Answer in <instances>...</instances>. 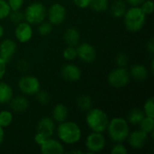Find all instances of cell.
<instances>
[{
	"label": "cell",
	"mask_w": 154,
	"mask_h": 154,
	"mask_svg": "<svg viewBox=\"0 0 154 154\" xmlns=\"http://www.w3.org/2000/svg\"><path fill=\"white\" fill-rule=\"evenodd\" d=\"M47 14V9L45 5L41 2H33L30 4L24 11V20L31 25L39 24L44 21Z\"/></svg>",
	"instance_id": "5b68a950"
},
{
	"label": "cell",
	"mask_w": 154,
	"mask_h": 154,
	"mask_svg": "<svg viewBox=\"0 0 154 154\" xmlns=\"http://www.w3.org/2000/svg\"><path fill=\"white\" fill-rule=\"evenodd\" d=\"M11 11H17L20 10L24 3V0H6Z\"/></svg>",
	"instance_id": "d590c367"
},
{
	"label": "cell",
	"mask_w": 154,
	"mask_h": 154,
	"mask_svg": "<svg viewBox=\"0 0 154 154\" xmlns=\"http://www.w3.org/2000/svg\"><path fill=\"white\" fill-rule=\"evenodd\" d=\"M141 9L143 10V12L148 15V14H152L153 13V1L152 0H145L141 5H140Z\"/></svg>",
	"instance_id": "e575fe53"
},
{
	"label": "cell",
	"mask_w": 154,
	"mask_h": 154,
	"mask_svg": "<svg viewBox=\"0 0 154 154\" xmlns=\"http://www.w3.org/2000/svg\"><path fill=\"white\" fill-rule=\"evenodd\" d=\"M53 30V25L49 22V21H42L39 23L37 31L38 33L42 36H46L49 35Z\"/></svg>",
	"instance_id": "83f0119b"
},
{
	"label": "cell",
	"mask_w": 154,
	"mask_h": 154,
	"mask_svg": "<svg viewBox=\"0 0 154 154\" xmlns=\"http://www.w3.org/2000/svg\"><path fill=\"white\" fill-rule=\"evenodd\" d=\"M55 122L51 117H42L39 120L36 125L37 133H40L46 137H51L55 132Z\"/></svg>",
	"instance_id": "2e32d148"
},
{
	"label": "cell",
	"mask_w": 154,
	"mask_h": 154,
	"mask_svg": "<svg viewBox=\"0 0 154 154\" xmlns=\"http://www.w3.org/2000/svg\"><path fill=\"white\" fill-rule=\"evenodd\" d=\"M130 76L138 81H142L147 79L149 75L148 69L143 64H134L129 70Z\"/></svg>",
	"instance_id": "44dd1931"
},
{
	"label": "cell",
	"mask_w": 154,
	"mask_h": 154,
	"mask_svg": "<svg viewBox=\"0 0 154 154\" xmlns=\"http://www.w3.org/2000/svg\"><path fill=\"white\" fill-rule=\"evenodd\" d=\"M6 65H7V63L0 57V80L4 78V76L6 72Z\"/></svg>",
	"instance_id": "ab89813d"
},
{
	"label": "cell",
	"mask_w": 154,
	"mask_h": 154,
	"mask_svg": "<svg viewBox=\"0 0 154 154\" xmlns=\"http://www.w3.org/2000/svg\"><path fill=\"white\" fill-rule=\"evenodd\" d=\"M60 75L65 80L69 82H75L80 79L82 73L79 67H78L75 64L69 63L61 68Z\"/></svg>",
	"instance_id": "9a60e30c"
},
{
	"label": "cell",
	"mask_w": 154,
	"mask_h": 154,
	"mask_svg": "<svg viewBox=\"0 0 154 154\" xmlns=\"http://www.w3.org/2000/svg\"><path fill=\"white\" fill-rule=\"evenodd\" d=\"M128 152L126 147L122 143H116V144L111 150L112 154H126Z\"/></svg>",
	"instance_id": "8d00e7d4"
},
{
	"label": "cell",
	"mask_w": 154,
	"mask_h": 154,
	"mask_svg": "<svg viewBox=\"0 0 154 154\" xmlns=\"http://www.w3.org/2000/svg\"><path fill=\"white\" fill-rule=\"evenodd\" d=\"M13 119H14V116H13L12 112L8 110L0 111V126H2L3 128L8 127L12 124Z\"/></svg>",
	"instance_id": "4316f807"
},
{
	"label": "cell",
	"mask_w": 154,
	"mask_h": 154,
	"mask_svg": "<svg viewBox=\"0 0 154 154\" xmlns=\"http://www.w3.org/2000/svg\"><path fill=\"white\" fill-rule=\"evenodd\" d=\"M116 64L117 67H121V68H125L129 62V58L127 56V54H125V52H119L116 56Z\"/></svg>",
	"instance_id": "d6a6232c"
},
{
	"label": "cell",
	"mask_w": 154,
	"mask_h": 154,
	"mask_svg": "<svg viewBox=\"0 0 154 154\" xmlns=\"http://www.w3.org/2000/svg\"><path fill=\"white\" fill-rule=\"evenodd\" d=\"M17 45L14 41L11 39H5L0 42V57L6 62L9 63L16 51Z\"/></svg>",
	"instance_id": "5bb4252c"
},
{
	"label": "cell",
	"mask_w": 154,
	"mask_h": 154,
	"mask_svg": "<svg viewBox=\"0 0 154 154\" xmlns=\"http://www.w3.org/2000/svg\"><path fill=\"white\" fill-rule=\"evenodd\" d=\"M40 151L42 154H63L64 147L60 141L48 137L41 145Z\"/></svg>",
	"instance_id": "7c38bea8"
},
{
	"label": "cell",
	"mask_w": 154,
	"mask_h": 154,
	"mask_svg": "<svg viewBox=\"0 0 154 154\" xmlns=\"http://www.w3.org/2000/svg\"><path fill=\"white\" fill-rule=\"evenodd\" d=\"M14 97L12 87L6 82L0 80V104H8Z\"/></svg>",
	"instance_id": "7402d4cb"
},
{
	"label": "cell",
	"mask_w": 154,
	"mask_h": 154,
	"mask_svg": "<svg viewBox=\"0 0 154 154\" xmlns=\"http://www.w3.org/2000/svg\"><path fill=\"white\" fill-rule=\"evenodd\" d=\"M126 140L128 141V143L132 148L139 150V149H143L149 140V134L142 131L141 129L134 130L132 133L130 132Z\"/></svg>",
	"instance_id": "8fae6325"
},
{
	"label": "cell",
	"mask_w": 154,
	"mask_h": 154,
	"mask_svg": "<svg viewBox=\"0 0 154 154\" xmlns=\"http://www.w3.org/2000/svg\"><path fill=\"white\" fill-rule=\"evenodd\" d=\"M11 13L10 6L6 0H0V20L5 19Z\"/></svg>",
	"instance_id": "1f68e13d"
},
{
	"label": "cell",
	"mask_w": 154,
	"mask_h": 154,
	"mask_svg": "<svg viewBox=\"0 0 154 154\" xmlns=\"http://www.w3.org/2000/svg\"><path fill=\"white\" fill-rule=\"evenodd\" d=\"M33 32L32 25L28 23L27 22H21L20 23L16 24L15 30H14V36L16 40L21 43L28 42L32 37Z\"/></svg>",
	"instance_id": "4fadbf2b"
},
{
	"label": "cell",
	"mask_w": 154,
	"mask_h": 154,
	"mask_svg": "<svg viewBox=\"0 0 154 154\" xmlns=\"http://www.w3.org/2000/svg\"><path fill=\"white\" fill-rule=\"evenodd\" d=\"M154 117L150 116H144L143 119L141 121V123L138 125L140 126V129L143 132H145L148 134H151L153 133L154 130Z\"/></svg>",
	"instance_id": "484cf974"
},
{
	"label": "cell",
	"mask_w": 154,
	"mask_h": 154,
	"mask_svg": "<svg viewBox=\"0 0 154 154\" xmlns=\"http://www.w3.org/2000/svg\"><path fill=\"white\" fill-rule=\"evenodd\" d=\"M144 116H145V115L142 109L134 108L128 114L127 122H128V124H130L132 125H138L141 123V121L143 119Z\"/></svg>",
	"instance_id": "603a6c76"
},
{
	"label": "cell",
	"mask_w": 154,
	"mask_h": 154,
	"mask_svg": "<svg viewBox=\"0 0 154 154\" xmlns=\"http://www.w3.org/2000/svg\"><path fill=\"white\" fill-rule=\"evenodd\" d=\"M77 57L85 63H92L97 58V51L93 45L88 42L78 44L76 47Z\"/></svg>",
	"instance_id": "30bf717a"
},
{
	"label": "cell",
	"mask_w": 154,
	"mask_h": 154,
	"mask_svg": "<svg viewBox=\"0 0 154 154\" xmlns=\"http://www.w3.org/2000/svg\"><path fill=\"white\" fill-rule=\"evenodd\" d=\"M64 38V42L68 46H73L76 47L80 40V34L79 32L78 31V29L74 28V27H70L68 28L63 35Z\"/></svg>",
	"instance_id": "ffe728a7"
},
{
	"label": "cell",
	"mask_w": 154,
	"mask_h": 154,
	"mask_svg": "<svg viewBox=\"0 0 154 154\" xmlns=\"http://www.w3.org/2000/svg\"><path fill=\"white\" fill-rule=\"evenodd\" d=\"M57 135L61 143L66 144H75L81 139V129L79 125L72 121H64L60 123L57 127Z\"/></svg>",
	"instance_id": "6da1fadb"
},
{
	"label": "cell",
	"mask_w": 154,
	"mask_h": 154,
	"mask_svg": "<svg viewBox=\"0 0 154 154\" xmlns=\"http://www.w3.org/2000/svg\"><path fill=\"white\" fill-rule=\"evenodd\" d=\"M146 49L147 51L151 53V54H153L154 53V41L153 39H150L149 42H147L146 44Z\"/></svg>",
	"instance_id": "b9f144b4"
},
{
	"label": "cell",
	"mask_w": 154,
	"mask_h": 154,
	"mask_svg": "<svg viewBox=\"0 0 154 154\" xmlns=\"http://www.w3.org/2000/svg\"><path fill=\"white\" fill-rule=\"evenodd\" d=\"M4 139H5V131H4V128L0 126V145L3 143Z\"/></svg>",
	"instance_id": "7bdbcfd3"
},
{
	"label": "cell",
	"mask_w": 154,
	"mask_h": 154,
	"mask_svg": "<svg viewBox=\"0 0 154 154\" xmlns=\"http://www.w3.org/2000/svg\"><path fill=\"white\" fill-rule=\"evenodd\" d=\"M143 113L145 116L154 117V98L153 97L147 99L143 105Z\"/></svg>",
	"instance_id": "f1b7e54d"
},
{
	"label": "cell",
	"mask_w": 154,
	"mask_h": 154,
	"mask_svg": "<svg viewBox=\"0 0 154 154\" xmlns=\"http://www.w3.org/2000/svg\"><path fill=\"white\" fill-rule=\"evenodd\" d=\"M108 8L115 18H122L127 10V4L125 0H114Z\"/></svg>",
	"instance_id": "ac0fdd59"
},
{
	"label": "cell",
	"mask_w": 154,
	"mask_h": 154,
	"mask_svg": "<svg viewBox=\"0 0 154 154\" xmlns=\"http://www.w3.org/2000/svg\"><path fill=\"white\" fill-rule=\"evenodd\" d=\"M123 18L125 27L128 32H138L145 24L146 14L140 6H131V8L126 10Z\"/></svg>",
	"instance_id": "7a4b0ae2"
},
{
	"label": "cell",
	"mask_w": 154,
	"mask_h": 154,
	"mask_svg": "<svg viewBox=\"0 0 154 154\" xmlns=\"http://www.w3.org/2000/svg\"><path fill=\"white\" fill-rule=\"evenodd\" d=\"M52 119L54 122L62 123L67 120L69 116V108L64 104H57L52 109Z\"/></svg>",
	"instance_id": "d6986e66"
},
{
	"label": "cell",
	"mask_w": 154,
	"mask_h": 154,
	"mask_svg": "<svg viewBox=\"0 0 154 154\" xmlns=\"http://www.w3.org/2000/svg\"><path fill=\"white\" fill-rule=\"evenodd\" d=\"M153 64H154V60H152V63H151V69H152V72H153V70H154Z\"/></svg>",
	"instance_id": "bcb514c9"
},
{
	"label": "cell",
	"mask_w": 154,
	"mask_h": 154,
	"mask_svg": "<svg viewBox=\"0 0 154 154\" xmlns=\"http://www.w3.org/2000/svg\"><path fill=\"white\" fill-rule=\"evenodd\" d=\"M85 146L89 153L99 152L106 147V137L102 133L92 132L87 136Z\"/></svg>",
	"instance_id": "ba28073f"
},
{
	"label": "cell",
	"mask_w": 154,
	"mask_h": 154,
	"mask_svg": "<svg viewBox=\"0 0 154 154\" xmlns=\"http://www.w3.org/2000/svg\"><path fill=\"white\" fill-rule=\"evenodd\" d=\"M73 2L79 8H87L89 5L90 0H73Z\"/></svg>",
	"instance_id": "f35d334b"
},
{
	"label": "cell",
	"mask_w": 154,
	"mask_h": 154,
	"mask_svg": "<svg viewBox=\"0 0 154 154\" xmlns=\"http://www.w3.org/2000/svg\"><path fill=\"white\" fill-rule=\"evenodd\" d=\"M63 58L67 60H73L77 58V50L76 47L67 46L63 51Z\"/></svg>",
	"instance_id": "4dcf8cb0"
},
{
	"label": "cell",
	"mask_w": 154,
	"mask_h": 154,
	"mask_svg": "<svg viewBox=\"0 0 154 154\" xmlns=\"http://www.w3.org/2000/svg\"><path fill=\"white\" fill-rule=\"evenodd\" d=\"M10 109L16 114H21L25 112L29 107V101L24 96L13 97L8 103Z\"/></svg>",
	"instance_id": "e0dca14e"
},
{
	"label": "cell",
	"mask_w": 154,
	"mask_h": 154,
	"mask_svg": "<svg viewBox=\"0 0 154 154\" xmlns=\"http://www.w3.org/2000/svg\"><path fill=\"white\" fill-rule=\"evenodd\" d=\"M109 122L106 113L100 108H90L87 111L86 124L88 127L96 133H104Z\"/></svg>",
	"instance_id": "277c9868"
},
{
	"label": "cell",
	"mask_w": 154,
	"mask_h": 154,
	"mask_svg": "<svg viewBox=\"0 0 154 154\" xmlns=\"http://www.w3.org/2000/svg\"><path fill=\"white\" fill-rule=\"evenodd\" d=\"M8 17L10 18V21L13 23H14V24H18L21 22L24 21V15H23V14L20 10L11 11V13H10Z\"/></svg>",
	"instance_id": "836d02e7"
},
{
	"label": "cell",
	"mask_w": 154,
	"mask_h": 154,
	"mask_svg": "<svg viewBox=\"0 0 154 154\" xmlns=\"http://www.w3.org/2000/svg\"><path fill=\"white\" fill-rule=\"evenodd\" d=\"M93 11L97 13L106 12L109 7L108 0H90L88 5Z\"/></svg>",
	"instance_id": "d4e9b609"
},
{
	"label": "cell",
	"mask_w": 154,
	"mask_h": 154,
	"mask_svg": "<svg viewBox=\"0 0 154 154\" xmlns=\"http://www.w3.org/2000/svg\"><path fill=\"white\" fill-rule=\"evenodd\" d=\"M106 131L108 136L115 143H123L127 139L130 134V126L127 120L125 118L114 117L109 120Z\"/></svg>",
	"instance_id": "3957f363"
},
{
	"label": "cell",
	"mask_w": 154,
	"mask_h": 154,
	"mask_svg": "<svg viewBox=\"0 0 154 154\" xmlns=\"http://www.w3.org/2000/svg\"><path fill=\"white\" fill-rule=\"evenodd\" d=\"M131 6H140L145 0H125Z\"/></svg>",
	"instance_id": "60d3db41"
},
{
	"label": "cell",
	"mask_w": 154,
	"mask_h": 154,
	"mask_svg": "<svg viewBox=\"0 0 154 154\" xmlns=\"http://www.w3.org/2000/svg\"><path fill=\"white\" fill-rule=\"evenodd\" d=\"M18 88L24 95L32 96L35 95L41 89V83L36 77L24 75L18 80Z\"/></svg>",
	"instance_id": "52a82bcc"
},
{
	"label": "cell",
	"mask_w": 154,
	"mask_h": 154,
	"mask_svg": "<svg viewBox=\"0 0 154 154\" xmlns=\"http://www.w3.org/2000/svg\"><path fill=\"white\" fill-rule=\"evenodd\" d=\"M35 97H36V100L41 105H47V104H49V102L51 100L50 94L47 91L41 90V89L35 94Z\"/></svg>",
	"instance_id": "f546056e"
},
{
	"label": "cell",
	"mask_w": 154,
	"mask_h": 154,
	"mask_svg": "<svg viewBox=\"0 0 154 154\" xmlns=\"http://www.w3.org/2000/svg\"><path fill=\"white\" fill-rule=\"evenodd\" d=\"M4 33H5V29H4V27L0 24V39L3 37Z\"/></svg>",
	"instance_id": "ee69618b"
},
{
	"label": "cell",
	"mask_w": 154,
	"mask_h": 154,
	"mask_svg": "<svg viewBox=\"0 0 154 154\" xmlns=\"http://www.w3.org/2000/svg\"><path fill=\"white\" fill-rule=\"evenodd\" d=\"M69 153H73V154H83L84 153V152H82V151H71V152H69Z\"/></svg>",
	"instance_id": "f6af8a7d"
},
{
	"label": "cell",
	"mask_w": 154,
	"mask_h": 154,
	"mask_svg": "<svg viewBox=\"0 0 154 154\" xmlns=\"http://www.w3.org/2000/svg\"><path fill=\"white\" fill-rule=\"evenodd\" d=\"M46 15L48 16V21L52 25H60L65 21L67 11L64 5L55 3L49 7Z\"/></svg>",
	"instance_id": "9c48e42d"
},
{
	"label": "cell",
	"mask_w": 154,
	"mask_h": 154,
	"mask_svg": "<svg viewBox=\"0 0 154 154\" xmlns=\"http://www.w3.org/2000/svg\"><path fill=\"white\" fill-rule=\"evenodd\" d=\"M131 76L129 70L125 68L118 67L110 71L107 76V82L110 86L116 88H120L127 86L130 82Z\"/></svg>",
	"instance_id": "8992f818"
},
{
	"label": "cell",
	"mask_w": 154,
	"mask_h": 154,
	"mask_svg": "<svg viewBox=\"0 0 154 154\" xmlns=\"http://www.w3.org/2000/svg\"><path fill=\"white\" fill-rule=\"evenodd\" d=\"M47 138H48V137H46L45 135H43V134H40V133H36V134L34 135V142H35V143H36L37 145L40 146Z\"/></svg>",
	"instance_id": "74e56055"
},
{
	"label": "cell",
	"mask_w": 154,
	"mask_h": 154,
	"mask_svg": "<svg viewBox=\"0 0 154 154\" xmlns=\"http://www.w3.org/2000/svg\"><path fill=\"white\" fill-rule=\"evenodd\" d=\"M76 103L78 107L82 111H88L92 108V100L88 95H79L76 99Z\"/></svg>",
	"instance_id": "cb8c5ba5"
}]
</instances>
